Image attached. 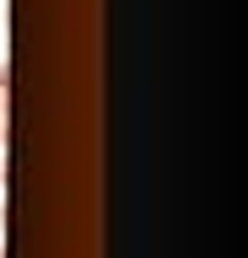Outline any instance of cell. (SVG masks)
<instances>
[{"label":"cell","instance_id":"obj_1","mask_svg":"<svg viewBox=\"0 0 248 258\" xmlns=\"http://www.w3.org/2000/svg\"><path fill=\"white\" fill-rule=\"evenodd\" d=\"M6 113H11V70L0 64V145H6V129H11V118H6Z\"/></svg>","mask_w":248,"mask_h":258},{"label":"cell","instance_id":"obj_2","mask_svg":"<svg viewBox=\"0 0 248 258\" xmlns=\"http://www.w3.org/2000/svg\"><path fill=\"white\" fill-rule=\"evenodd\" d=\"M0 183H6V161H0Z\"/></svg>","mask_w":248,"mask_h":258},{"label":"cell","instance_id":"obj_3","mask_svg":"<svg viewBox=\"0 0 248 258\" xmlns=\"http://www.w3.org/2000/svg\"><path fill=\"white\" fill-rule=\"evenodd\" d=\"M0 258H6V253H0Z\"/></svg>","mask_w":248,"mask_h":258}]
</instances>
